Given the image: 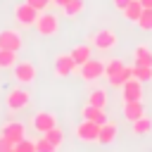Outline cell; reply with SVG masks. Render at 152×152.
I'll use <instances>...</instances> for the list:
<instances>
[{"instance_id":"6da1fadb","label":"cell","mask_w":152,"mask_h":152,"mask_svg":"<svg viewBox=\"0 0 152 152\" xmlns=\"http://www.w3.org/2000/svg\"><path fill=\"white\" fill-rule=\"evenodd\" d=\"M14 19L21 24V26H36V19H38V10L28 2H21L14 7Z\"/></svg>"},{"instance_id":"7a4b0ae2","label":"cell","mask_w":152,"mask_h":152,"mask_svg":"<svg viewBox=\"0 0 152 152\" xmlns=\"http://www.w3.org/2000/svg\"><path fill=\"white\" fill-rule=\"evenodd\" d=\"M36 28H38L40 36H55V33L59 31V19H57L55 14H50V12L38 14V19H36Z\"/></svg>"},{"instance_id":"3957f363","label":"cell","mask_w":152,"mask_h":152,"mask_svg":"<svg viewBox=\"0 0 152 152\" xmlns=\"http://www.w3.org/2000/svg\"><path fill=\"white\" fill-rule=\"evenodd\" d=\"M78 71H81V78L83 81H95V78H100V76H104V64L100 62V59H88V62H83L81 66H78Z\"/></svg>"},{"instance_id":"277c9868","label":"cell","mask_w":152,"mask_h":152,"mask_svg":"<svg viewBox=\"0 0 152 152\" xmlns=\"http://www.w3.org/2000/svg\"><path fill=\"white\" fill-rule=\"evenodd\" d=\"M31 102V95H28V90H24V88H14V90H10L7 93V97H5V104L10 107V109H24L26 104Z\"/></svg>"},{"instance_id":"5b68a950","label":"cell","mask_w":152,"mask_h":152,"mask_svg":"<svg viewBox=\"0 0 152 152\" xmlns=\"http://www.w3.org/2000/svg\"><path fill=\"white\" fill-rule=\"evenodd\" d=\"M76 135L83 142H95L97 135H100V124L97 121H90V119H83V124L76 128Z\"/></svg>"},{"instance_id":"8992f818","label":"cell","mask_w":152,"mask_h":152,"mask_svg":"<svg viewBox=\"0 0 152 152\" xmlns=\"http://www.w3.org/2000/svg\"><path fill=\"white\" fill-rule=\"evenodd\" d=\"M76 66H78V64H76V59L71 57V52L57 55V59H55V74L62 76V78H64V76H71Z\"/></svg>"},{"instance_id":"52a82bcc","label":"cell","mask_w":152,"mask_h":152,"mask_svg":"<svg viewBox=\"0 0 152 152\" xmlns=\"http://www.w3.org/2000/svg\"><path fill=\"white\" fill-rule=\"evenodd\" d=\"M142 95V81H138L135 76L128 78L124 86H121V100L124 102H131V100H140Z\"/></svg>"},{"instance_id":"ba28073f","label":"cell","mask_w":152,"mask_h":152,"mask_svg":"<svg viewBox=\"0 0 152 152\" xmlns=\"http://www.w3.org/2000/svg\"><path fill=\"white\" fill-rule=\"evenodd\" d=\"M116 33L114 31H109V28H102V31H97L95 36H93V45L97 48V50H112L114 45H116Z\"/></svg>"},{"instance_id":"9c48e42d","label":"cell","mask_w":152,"mask_h":152,"mask_svg":"<svg viewBox=\"0 0 152 152\" xmlns=\"http://www.w3.org/2000/svg\"><path fill=\"white\" fill-rule=\"evenodd\" d=\"M0 48L2 50H19L21 48V36H19V31H14V28H5V31H0Z\"/></svg>"},{"instance_id":"30bf717a","label":"cell","mask_w":152,"mask_h":152,"mask_svg":"<svg viewBox=\"0 0 152 152\" xmlns=\"http://www.w3.org/2000/svg\"><path fill=\"white\" fill-rule=\"evenodd\" d=\"M14 78L19 83H31L36 78V66L31 62H17L14 64Z\"/></svg>"},{"instance_id":"8fae6325","label":"cell","mask_w":152,"mask_h":152,"mask_svg":"<svg viewBox=\"0 0 152 152\" xmlns=\"http://www.w3.org/2000/svg\"><path fill=\"white\" fill-rule=\"evenodd\" d=\"M0 133H2L7 140H12L14 145H17L21 138H26V128H24V124H19V121H10V124H5Z\"/></svg>"},{"instance_id":"7c38bea8","label":"cell","mask_w":152,"mask_h":152,"mask_svg":"<svg viewBox=\"0 0 152 152\" xmlns=\"http://www.w3.org/2000/svg\"><path fill=\"white\" fill-rule=\"evenodd\" d=\"M52 126H57V119H55L52 112H38V114L33 116V128H36L38 133H45V131H50Z\"/></svg>"},{"instance_id":"4fadbf2b","label":"cell","mask_w":152,"mask_h":152,"mask_svg":"<svg viewBox=\"0 0 152 152\" xmlns=\"http://www.w3.org/2000/svg\"><path fill=\"white\" fill-rule=\"evenodd\" d=\"M142 114H145V107H142V102H140V100L124 102V116H126L128 121H135V119H140Z\"/></svg>"},{"instance_id":"5bb4252c","label":"cell","mask_w":152,"mask_h":152,"mask_svg":"<svg viewBox=\"0 0 152 152\" xmlns=\"http://www.w3.org/2000/svg\"><path fill=\"white\" fill-rule=\"evenodd\" d=\"M81 114H83V119L97 121L100 126H102L104 121H109V119H107V114H104V109H102V107H95V104H90V102H88V104L83 107V112H81Z\"/></svg>"},{"instance_id":"9a60e30c","label":"cell","mask_w":152,"mask_h":152,"mask_svg":"<svg viewBox=\"0 0 152 152\" xmlns=\"http://www.w3.org/2000/svg\"><path fill=\"white\" fill-rule=\"evenodd\" d=\"M116 133H119L116 124H112V121H104V124L100 126V135H97V142H102V145H109V142L116 138Z\"/></svg>"},{"instance_id":"2e32d148","label":"cell","mask_w":152,"mask_h":152,"mask_svg":"<svg viewBox=\"0 0 152 152\" xmlns=\"http://www.w3.org/2000/svg\"><path fill=\"white\" fill-rule=\"evenodd\" d=\"M133 59L135 64H142V66H152V50L147 45H138L133 50Z\"/></svg>"},{"instance_id":"e0dca14e","label":"cell","mask_w":152,"mask_h":152,"mask_svg":"<svg viewBox=\"0 0 152 152\" xmlns=\"http://www.w3.org/2000/svg\"><path fill=\"white\" fill-rule=\"evenodd\" d=\"M71 57L76 59V64L81 66L83 62H88L90 57H93V50H90V45H86V43H81V45H76L74 50H71Z\"/></svg>"},{"instance_id":"ac0fdd59","label":"cell","mask_w":152,"mask_h":152,"mask_svg":"<svg viewBox=\"0 0 152 152\" xmlns=\"http://www.w3.org/2000/svg\"><path fill=\"white\" fill-rule=\"evenodd\" d=\"M140 14H142V2H140V0H131V2L126 5V10H124V17H126L128 21H135V24H138Z\"/></svg>"},{"instance_id":"d6986e66","label":"cell","mask_w":152,"mask_h":152,"mask_svg":"<svg viewBox=\"0 0 152 152\" xmlns=\"http://www.w3.org/2000/svg\"><path fill=\"white\" fill-rule=\"evenodd\" d=\"M128 78H133V69H131V66H124V69H121L119 74L109 76L107 81H109V86H114V88H121V86H124V83H126Z\"/></svg>"},{"instance_id":"ffe728a7","label":"cell","mask_w":152,"mask_h":152,"mask_svg":"<svg viewBox=\"0 0 152 152\" xmlns=\"http://www.w3.org/2000/svg\"><path fill=\"white\" fill-rule=\"evenodd\" d=\"M133 133L135 135H147V133H152V119L150 116H140V119H135L133 121Z\"/></svg>"},{"instance_id":"44dd1931","label":"cell","mask_w":152,"mask_h":152,"mask_svg":"<svg viewBox=\"0 0 152 152\" xmlns=\"http://www.w3.org/2000/svg\"><path fill=\"white\" fill-rule=\"evenodd\" d=\"M14 64H17V52L0 48V69H14Z\"/></svg>"},{"instance_id":"7402d4cb","label":"cell","mask_w":152,"mask_h":152,"mask_svg":"<svg viewBox=\"0 0 152 152\" xmlns=\"http://www.w3.org/2000/svg\"><path fill=\"white\" fill-rule=\"evenodd\" d=\"M88 102H90V104H95V107H102V109H107V93H104L102 88H95V90L90 93Z\"/></svg>"},{"instance_id":"603a6c76","label":"cell","mask_w":152,"mask_h":152,"mask_svg":"<svg viewBox=\"0 0 152 152\" xmlns=\"http://www.w3.org/2000/svg\"><path fill=\"white\" fill-rule=\"evenodd\" d=\"M133 76L138 78V81H152V66H142V64H135L133 66Z\"/></svg>"},{"instance_id":"cb8c5ba5","label":"cell","mask_w":152,"mask_h":152,"mask_svg":"<svg viewBox=\"0 0 152 152\" xmlns=\"http://www.w3.org/2000/svg\"><path fill=\"white\" fill-rule=\"evenodd\" d=\"M138 26L142 31H152V7H142V14L138 19Z\"/></svg>"},{"instance_id":"d4e9b609","label":"cell","mask_w":152,"mask_h":152,"mask_svg":"<svg viewBox=\"0 0 152 152\" xmlns=\"http://www.w3.org/2000/svg\"><path fill=\"white\" fill-rule=\"evenodd\" d=\"M43 135H45V138H48V140H50L55 147H59V145H62V140H64V133H62L57 126H52V128H50V131H45Z\"/></svg>"},{"instance_id":"484cf974","label":"cell","mask_w":152,"mask_h":152,"mask_svg":"<svg viewBox=\"0 0 152 152\" xmlns=\"http://www.w3.org/2000/svg\"><path fill=\"white\" fill-rule=\"evenodd\" d=\"M81 10H83V0H69V2L62 7V12H64L66 17H76Z\"/></svg>"},{"instance_id":"4316f807","label":"cell","mask_w":152,"mask_h":152,"mask_svg":"<svg viewBox=\"0 0 152 152\" xmlns=\"http://www.w3.org/2000/svg\"><path fill=\"white\" fill-rule=\"evenodd\" d=\"M124 66H126V64H124L121 59H112V62H107V64H104V76L109 78V76H114V74H119Z\"/></svg>"},{"instance_id":"83f0119b","label":"cell","mask_w":152,"mask_h":152,"mask_svg":"<svg viewBox=\"0 0 152 152\" xmlns=\"http://www.w3.org/2000/svg\"><path fill=\"white\" fill-rule=\"evenodd\" d=\"M14 150H17V152H36V142H31V140L21 138V140L14 145Z\"/></svg>"},{"instance_id":"f1b7e54d","label":"cell","mask_w":152,"mask_h":152,"mask_svg":"<svg viewBox=\"0 0 152 152\" xmlns=\"http://www.w3.org/2000/svg\"><path fill=\"white\" fill-rule=\"evenodd\" d=\"M36 150H38V152H55L57 147H55V145H52V142H50V140H48V138L43 135V138H40L38 142H36Z\"/></svg>"},{"instance_id":"f546056e","label":"cell","mask_w":152,"mask_h":152,"mask_svg":"<svg viewBox=\"0 0 152 152\" xmlns=\"http://www.w3.org/2000/svg\"><path fill=\"white\" fill-rule=\"evenodd\" d=\"M0 152H14V142L7 140L2 133H0Z\"/></svg>"},{"instance_id":"4dcf8cb0","label":"cell","mask_w":152,"mask_h":152,"mask_svg":"<svg viewBox=\"0 0 152 152\" xmlns=\"http://www.w3.org/2000/svg\"><path fill=\"white\" fill-rule=\"evenodd\" d=\"M24 2H28V5H33L38 12H43V10H48V5H50L52 0H24Z\"/></svg>"},{"instance_id":"1f68e13d","label":"cell","mask_w":152,"mask_h":152,"mask_svg":"<svg viewBox=\"0 0 152 152\" xmlns=\"http://www.w3.org/2000/svg\"><path fill=\"white\" fill-rule=\"evenodd\" d=\"M128 2H131V0H114V7H116V10H119V12H124V10H126V5H128Z\"/></svg>"},{"instance_id":"d6a6232c","label":"cell","mask_w":152,"mask_h":152,"mask_svg":"<svg viewBox=\"0 0 152 152\" xmlns=\"http://www.w3.org/2000/svg\"><path fill=\"white\" fill-rule=\"evenodd\" d=\"M52 2H55V5H59V7H64V5L69 2V0H52Z\"/></svg>"},{"instance_id":"836d02e7","label":"cell","mask_w":152,"mask_h":152,"mask_svg":"<svg viewBox=\"0 0 152 152\" xmlns=\"http://www.w3.org/2000/svg\"><path fill=\"white\" fill-rule=\"evenodd\" d=\"M142 2V7H152V0H140Z\"/></svg>"}]
</instances>
